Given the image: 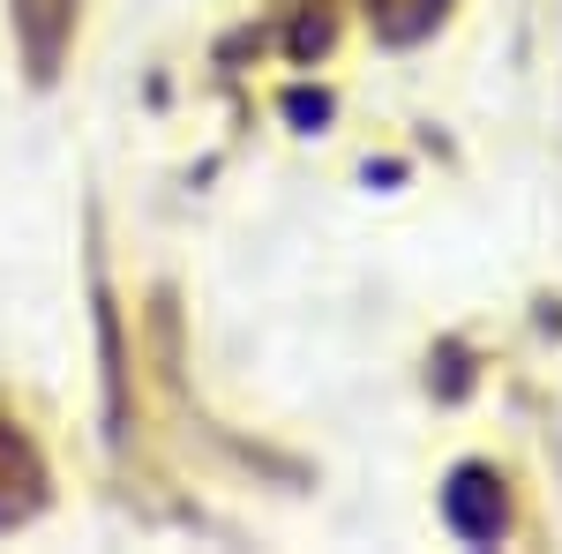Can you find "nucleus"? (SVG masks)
<instances>
[{
	"label": "nucleus",
	"mask_w": 562,
	"mask_h": 554,
	"mask_svg": "<svg viewBox=\"0 0 562 554\" xmlns=\"http://www.w3.org/2000/svg\"><path fill=\"white\" fill-rule=\"evenodd\" d=\"M38 502H45V465H38V450H31L15 427H0V524H23Z\"/></svg>",
	"instance_id": "nucleus-1"
},
{
	"label": "nucleus",
	"mask_w": 562,
	"mask_h": 554,
	"mask_svg": "<svg viewBox=\"0 0 562 554\" xmlns=\"http://www.w3.org/2000/svg\"><path fill=\"white\" fill-rule=\"evenodd\" d=\"M450 524H458L465 540H495V532H503V495H495V479L480 465H465L450 479Z\"/></svg>",
	"instance_id": "nucleus-2"
},
{
	"label": "nucleus",
	"mask_w": 562,
	"mask_h": 554,
	"mask_svg": "<svg viewBox=\"0 0 562 554\" xmlns=\"http://www.w3.org/2000/svg\"><path fill=\"white\" fill-rule=\"evenodd\" d=\"M375 23H383V38H420L435 23V0H375Z\"/></svg>",
	"instance_id": "nucleus-3"
}]
</instances>
